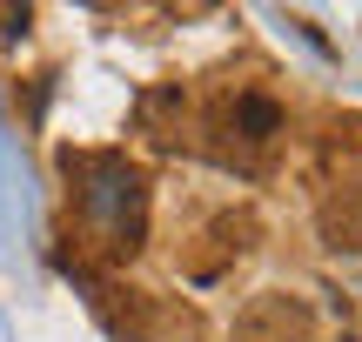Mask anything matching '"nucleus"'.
Here are the masks:
<instances>
[{
  "instance_id": "5",
  "label": "nucleus",
  "mask_w": 362,
  "mask_h": 342,
  "mask_svg": "<svg viewBox=\"0 0 362 342\" xmlns=\"http://www.w3.org/2000/svg\"><path fill=\"white\" fill-rule=\"evenodd\" d=\"M315 235L336 255H362V182H336L315 208Z\"/></svg>"
},
{
  "instance_id": "6",
  "label": "nucleus",
  "mask_w": 362,
  "mask_h": 342,
  "mask_svg": "<svg viewBox=\"0 0 362 342\" xmlns=\"http://www.w3.org/2000/svg\"><path fill=\"white\" fill-rule=\"evenodd\" d=\"M329 148H349V155H362V114H329Z\"/></svg>"
},
{
  "instance_id": "3",
  "label": "nucleus",
  "mask_w": 362,
  "mask_h": 342,
  "mask_svg": "<svg viewBox=\"0 0 362 342\" xmlns=\"http://www.w3.org/2000/svg\"><path fill=\"white\" fill-rule=\"evenodd\" d=\"M208 128L221 134V155H262V148L282 134V107L269 101V94H235V101H221L215 107V121Z\"/></svg>"
},
{
  "instance_id": "1",
  "label": "nucleus",
  "mask_w": 362,
  "mask_h": 342,
  "mask_svg": "<svg viewBox=\"0 0 362 342\" xmlns=\"http://www.w3.org/2000/svg\"><path fill=\"white\" fill-rule=\"evenodd\" d=\"M67 182H74V215L107 255H134L148 235V182L128 155H67Z\"/></svg>"
},
{
  "instance_id": "2",
  "label": "nucleus",
  "mask_w": 362,
  "mask_h": 342,
  "mask_svg": "<svg viewBox=\"0 0 362 342\" xmlns=\"http://www.w3.org/2000/svg\"><path fill=\"white\" fill-rule=\"evenodd\" d=\"M228 342H322L315 329V309L288 289H262L255 302L235 316V336Z\"/></svg>"
},
{
  "instance_id": "7",
  "label": "nucleus",
  "mask_w": 362,
  "mask_h": 342,
  "mask_svg": "<svg viewBox=\"0 0 362 342\" xmlns=\"http://www.w3.org/2000/svg\"><path fill=\"white\" fill-rule=\"evenodd\" d=\"M342 342H349V336H342Z\"/></svg>"
},
{
  "instance_id": "4",
  "label": "nucleus",
  "mask_w": 362,
  "mask_h": 342,
  "mask_svg": "<svg viewBox=\"0 0 362 342\" xmlns=\"http://www.w3.org/2000/svg\"><path fill=\"white\" fill-rule=\"evenodd\" d=\"M255 235H262V228H255V215H248V208H221L215 222H208V235H202L208 249L188 262V276H194V282H215L228 262H242V255L255 249Z\"/></svg>"
}]
</instances>
